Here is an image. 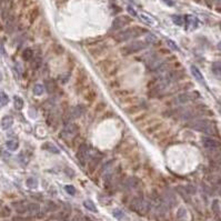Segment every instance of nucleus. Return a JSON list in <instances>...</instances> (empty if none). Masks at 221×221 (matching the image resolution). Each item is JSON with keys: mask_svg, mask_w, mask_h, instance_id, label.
Masks as SVG:
<instances>
[{"mask_svg": "<svg viewBox=\"0 0 221 221\" xmlns=\"http://www.w3.org/2000/svg\"><path fill=\"white\" fill-rule=\"evenodd\" d=\"M144 32H147L146 29L136 26V27L127 28L126 30H122V31H120V32H118L116 35V37H115V39H116V41H118V42H123V41H127V40H129V39H131V38H137V37L144 35Z\"/></svg>", "mask_w": 221, "mask_h": 221, "instance_id": "f257e3e1", "label": "nucleus"}, {"mask_svg": "<svg viewBox=\"0 0 221 221\" xmlns=\"http://www.w3.org/2000/svg\"><path fill=\"white\" fill-rule=\"evenodd\" d=\"M39 17V9L38 8H33L32 10L29 12V21L30 23H33L35 20Z\"/></svg>", "mask_w": 221, "mask_h": 221, "instance_id": "bb28decb", "label": "nucleus"}, {"mask_svg": "<svg viewBox=\"0 0 221 221\" xmlns=\"http://www.w3.org/2000/svg\"><path fill=\"white\" fill-rule=\"evenodd\" d=\"M14 124V118L11 116H5L1 121H0V126H1V129L3 130H8L9 128Z\"/></svg>", "mask_w": 221, "mask_h": 221, "instance_id": "f3484780", "label": "nucleus"}, {"mask_svg": "<svg viewBox=\"0 0 221 221\" xmlns=\"http://www.w3.org/2000/svg\"><path fill=\"white\" fill-rule=\"evenodd\" d=\"M144 41H146L147 44H155L157 41V37L155 35H151V33H148L147 37L144 38Z\"/></svg>", "mask_w": 221, "mask_h": 221, "instance_id": "72a5a7b5", "label": "nucleus"}, {"mask_svg": "<svg viewBox=\"0 0 221 221\" xmlns=\"http://www.w3.org/2000/svg\"><path fill=\"white\" fill-rule=\"evenodd\" d=\"M183 77H185V72H183V70H181V71H179V70H172V71L168 72V73L162 78L161 83H162L165 87H167L168 85H170V83L180 81Z\"/></svg>", "mask_w": 221, "mask_h": 221, "instance_id": "20e7f679", "label": "nucleus"}, {"mask_svg": "<svg viewBox=\"0 0 221 221\" xmlns=\"http://www.w3.org/2000/svg\"><path fill=\"white\" fill-rule=\"evenodd\" d=\"M14 221H27L25 218H21V217H16L14 218Z\"/></svg>", "mask_w": 221, "mask_h": 221, "instance_id": "a18cd8bd", "label": "nucleus"}, {"mask_svg": "<svg viewBox=\"0 0 221 221\" xmlns=\"http://www.w3.org/2000/svg\"><path fill=\"white\" fill-rule=\"evenodd\" d=\"M112 215L113 217L116 219H118V220H122V219L124 218V213L122 210H120V209H115V210L112 211Z\"/></svg>", "mask_w": 221, "mask_h": 221, "instance_id": "473e14b6", "label": "nucleus"}, {"mask_svg": "<svg viewBox=\"0 0 221 221\" xmlns=\"http://www.w3.org/2000/svg\"><path fill=\"white\" fill-rule=\"evenodd\" d=\"M211 70H212L215 76L221 77V62H213L212 66H211Z\"/></svg>", "mask_w": 221, "mask_h": 221, "instance_id": "4be33fe9", "label": "nucleus"}, {"mask_svg": "<svg viewBox=\"0 0 221 221\" xmlns=\"http://www.w3.org/2000/svg\"><path fill=\"white\" fill-rule=\"evenodd\" d=\"M177 191L179 192L180 196L182 197L186 201H189V194L187 192L186 188H183V187H177Z\"/></svg>", "mask_w": 221, "mask_h": 221, "instance_id": "2f4dec72", "label": "nucleus"}, {"mask_svg": "<svg viewBox=\"0 0 221 221\" xmlns=\"http://www.w3.org/2000/svg\"><path fill=\"white\" fill-rule=\"evenodd\" d=\"M32 91L35 96H41L44 92V87L42 86V85H35Z\"/></svg>", "mask_w": 221, "mask_h": 221, "instance_id": "c756f323", "label": "nucleus"}, {"mask_svg": "<svg viewBox=\"0 0 221 221\" xmlns=\"http://www.w3.org/2000/svg\"><path fill=\"white\" fill-rule=\"evenodd\" d=\"M26 185L28 186V188L36 189L38 187V180L35 179V178H28L27 181H26Z\"/></svg>", "mask_w": 221, "mask_h": 221, "instance_id": "cd10ccee", "label": "nucleus"}, {"mask_svg": "<svg viewBox=\"0 0 221 221\" xmlns=\"http://www.w3.org/2000/svg\"><path fill=\"white\" fill-rule=\"evenodd\" d=\"M216 1V5H217V9L221 8V0H215Z\"/></svg>", "mask_w": 221, "mask_h": 221, "instance_id": "49530a36", "label": "nucleus"}, {"mask_svg": "<svg viewBox=\"0 0 221 221\" xmlns=\"http://www.w3.org/2000/svg\"><path fill=\"white\" fill-rule=\"evenodd\" d=\"M87 109L83 105H77L76 107H73L71 110V116L73 118H80L86 113Z\"/></svg>", "mask_w": 221, "mask_h": 221, "instance_id": "4468645a", "label": "nucleus"}, {"mask_svg": "<svg viewBox=\"0 0 221 221\" xmlns=\"http://www.w3.org/2000/svg\"><path fill=\"white\" fill-rule=\"evenodd\" d=\"M201 142L203 147H206L207 149H217L220 146V142L217 141L216 139L210 138V137H202Z\"/></svg>", "mask_w": 221, "mask_h": 221, "instance_id": "9b49d317", "label": "nucleus"}, {"mask_svg": "<svg viewBox=\"0 0 221 221\" xmlns=\"http://www.w3.org/2000/svg\"><path fill=\"white\" fill-rule=\"evenodd\" d=\"M89 153H90V147L88 146L87 144H82L79 148H78L77 151V157L78 161L80 163H85L89 158Z\"/></svg>", "mask_w": 221, "mask_h": 221, "instance_id": "0eeeda50", "label": "nucleus"}, {"mask_svg": "<svg viewBox=\"0 0 221 221\" xmlns=\"http://www.w3.org/2000/svg\"><path fill=\"white\" fill-rule=\"evenodd\" d=\"M171 19L174 25L179 26V27L183 26V23H185V17L180 16V15H173V16H171Z\"/></svg>", "mask_w": 221, "mask_h": 221, "instance_id": "412c9836", "label": "nucleus"}, {"mask_svg": "<svg viewBox=\"0 0 221 221\" xmlns=\"http://www.w3.org/2000/svg\"><path fill=\"white\" fill-rule=\"evenodd\" d=\"M65 190L67 191V194H70V196H75L76 194V188L73 187V186H71V185H67V186H65Z\"/></svg>", "mask_w": 221, "mask_h": 221, "instance_id": "c9c22d12", "label": "nucleus"}, {"mask_svg": "<svg viewBox=\"0 0 221 221\" xmlns=\"http://www.w3.org/2000/svg\"><path fill=\"white\" fill-rule=\"evenodd\" d=\"M131 21H132V19H131L129 16L116 17L112 21L111 29H112V30H119V29H122L123 27H126V26H128L129 23H131Z\"/></svg>", "mask_w": 221, "mask_h": 221, "instance_id": "423d86ee", "label": "nucleus"}, {"mask_svg": "<svg viewBox=\"0 0 221 221\" xmlns=\"http://www.w3.org/2000/svg\"><path fill=\"white\" fill-rule=\"evenodd\" d=\"M217 48H218V49H219V50H220V51H221V41H220V42H219V44H217Z\"/></svg>", "mask_w": 221, "mask_h": 221, "instance_id": "09e8293b", "label": "nucleus"}, {"mask_svg": "<svg viewBox=\"0 0 221 221\" xmlns=\"http://www.w3.org/2000/svg\"><path fill=\"white\" fill-rule=\"evenodd\" d=\"M146 41H140V40H136L133 42H130V44H126L120 49V52L123 56H130L133 55V53H137L139 51H141L142 49H144L146 47Z\"/></svg>", "mask_w": 221, "mask_h": 221, "instance_id": "7ed1b4c3", "label": "nucleus"}, {"mask_svg": "<svg viewBox=\"0 0 221 221\" xmlns=\"http://www.w3.org/2000/svg\"><path fill=\"white\" fill-rule=\"evenodd\" d=\"M130 208L131 210L136 211V212L140 213V215H144L149 211V202L146 201V200L141 199V198H136V199L132 200L131 205H130Z\"/></svg>", "mask_w": 221, "mask_h": 221, "instance_id": "39448f33", "label": "nucleus"}, {"mask_svg": "<svg viewBox=\"0 0 221 221\" xmlns=\"http://www.w3.org/2000/svg\"><path fill=\"white\" fill-rule=\"evenodd\" d=\"M103 158V155H96L94 156V157L90 159V161H89V165H88V169H89V172H94L96 169H97V167L99 166V163L101 162V160H102Z\"/></svg>", "mask_w": 221, "mask_h": 221, "instance_id": "f8f14e48", "label": "nucleus"}, {"mask_svg": "<svg viewBox=\"0 0 221 221\" xmlns=\"http://www.w3.org/2000/svg\"><path fill=\"white\" fill-rule=\"evenodd\" d=\"M14 105H15V108H16L17 110H21V109L23 108V100H22L20 97H18V96H16V97H15V100H14Z\"/></svg>", "mask_w": 221, "mask_h": 221, "instance_id": "c85d7f7f", "label": "nucleus"}, {"mask_svg": "<svg viewBox=\"0 0 221 221\" xmlns=\"http://www.w3.org/2000/svg\"><path fill=\"white\" fill-rule=\"evenodd\" d=\"M9 102V97L3 91H0V108L7 106Z\"/></svg>", "mask_w": 221, "mask_h": 221, "instance_id": "a878e982", "label": "nucleus"}, {"mask_svg": "<svg viewBox=\"0 0 221 221\" xmlns=\"http://www.w3.org/2000/svg\"><path fill=\"white\" fill-rule=\"evenodd\" d=\"M0 52H1V53H5V50H3L2 44H0Z\"/></svg>", "mask_w": 221, "mask_h": 221, "instance_id": "de8ad7c7", "label": "nucleus"}, {"mask_svg": "<svg viewBox=\"0 0 221 221\" xmlns=\"http://www.w3.org/2000/svg\"><path fill=\"white\" fill-rule=\"evenodd\" d=\"M53 51H55L56 55L61 56L65 53V48L61 44H53Z\"/></svg>", "mask_w": 221, "mask_h": 221, "instance_id": "f704fd0d", "label": "nucleus"}, {"mask_svg": "<svg viewBox=\"0 0 221 221\" xmlns=\"http://www.w3.org/2000/svg\"><path fill=\"white\" fill-rule=\"evenodd\" d=\"M41 64H42V60H41L40 57H36V58H33L32 60H31V64H30L31 69H33V70L39 69V68L41 67Z\"/></svg>", "mask_w": 221, "mask_h": 221, "instance_id": "5701e85b", "label": "nucleus"}, {"mask_svg": "<svg viewBox=\"0 0 221 221\" xmlns=\"http://www.w3.org/2000/svg\"><path fill=\"white\" fill-rule=\"evenodd\" d=\"M33 58V51L31 48H26L22 52V59L25 61H30Z\"/></svg>", "mask_w": 221, "mask_h": 221, "instance_id": "aec40b11", "label": "nucleus"}, {"mask_svg": "<svg viewBox=\"0 0 221 221\" xmlns=\"http://www.w3.org/2000/svg\"><path fill=\"white\" fill-rule=\"evenodd\" d=\"M127 10H128V12H129V14L131 15V16H133V17L137 16V12H136L135 9H132V7H130V6H129V7L127 8Z\"/></svg>", "mask_w": 221, "mask_h": 221, "instance_id": "37998d69", "label": "nucleus"}, {"mask_svg": "<svg viewBox=\"0 0 221 221\" xmlns=\"http://www.w3.org/2000/svg\"><path fill=\"white\" fill-rule=\"evenodd\" d=\"M39 210H40V206L36 202H31V203L27 205V212L30 213V215H37Z\"/></svg>", "mask_w": 221, "mask_h": 221, "instance_id": "6ab92c4d", "label": "nucleus"}, {"mask_svg": "<svg viewBox=\"0 0 221 221\" xmlns=\"http://www.w3.org/2000/svg\"><path fill=\"white\" fill-rule=\"evenodd\" d=\"M11 213V210L10 208L8 207H3L2 209H1V211H0V216L1 217H9Z\"/></svg>", "mask_w": 221, "mask_h": 221, "instance_id": "e433bc0d", "label": "nucleus"}, {"mask_svg": "<svg viewBox=\"0 0 221 221\" xmlns=\"http://www.w3.org/2000/svg\"><path fill=\"white\" fill-rule=\"evenodd\" d=\"M190 71H191V73H192V76L194 77V79H196L198 82H200L201 85H205V78H203V76H202L199 68H197L196 66H191Z\"/></svg>", "mask_w": 221, "mask_h": 221, "instance_id": "2eb2a0df", "label": "nucleus"}, {"mask_svg": "<svg viewBox=\"0 0 221 221\" xmlns=\"http://www.w3.org/2000/svg\"><path fill=\"white\" fill-rule=\"evenodd\" d=\"M69 77H70L69 73H66V75H60L59 76V80H60L62 83H66L67 81H68V79H69Z\"/></svg>", "mask_w": 221, "mask_h": 221, "instance_id": "a19ab883", "label": "nucleus"}, {"mask_svg": "<svg viewBox=\"0 0 221 221\" xmlns=\"http://www.w3.org/2000/svg\"><path fill=\"white\" fill-rule=\"evenodd\" d=\"M41 148L44 150H46V151L51 152V153H56V155L60 153V150H59L58 148H57V147H56L53 144H51V142H46V144H42Z\"/></svg>", "mask_w": 221, "mask_h": 221, "instance_id": "a211bd4d", "label": "nucleus"}, {"mask_svg": "<svg viewBox=\"0 0 221 221\" xmlns=\"http://www.w3.org/2000/svg\"><path fill=\"white\" fill-rule=\"evenodd\" d=\"M197 97H199L198 92H185V94H180L177 98H176V102L177 103H187L189 101L196 100Z\"/></svg>", "mask_w": 221, "mask_h": 221, "instance_id": "6e6552de", "label": "nucleus"}, {"mask_svg": "<svg viewBox=\"0 0 221 221\" xmlns=\"http://www.w3.org/2000/svg\"><path fill=\"white\" fill-rule=\"evenodd\" d=\"M83 206H85L86 209H88V210L91 211V212H98L97 207L94 206V203L91 200H85V201H83Z\"/></svg>", "mask_w": 221, "mask_h": 221, "instance_id": "b1692460", "label": "nucleus"}, {"mask_svg": "<svg viewBox=\"0 0 221 221\" xmlns=\"http://www.w3.org/2000/svg\"><path fill=\"white\" fill-rule=\"evenodd\" d=\"M162 1L166 3L167 6H169V7H173L174 3H176L174 2V0H162Z\"/></svg>", "mask_w": 221, "mask_h": 221, "instance_id": "79ce46f5", "label": "nucleus"}, {"mask_svg": "<svg viewBox=\"0 0 221 221\" xmlns=\"http://www.w3.org/2000/svg\"><path fill=\"white\" fill-rule=\"evenodd\" d=\"M47 209H48V210H50V211H55V210H57V209H58V206L56 205L55 202L49 201V202H48Z\"/></svg>", "mask_w": 221, "mask_h": 221, "instance_id": "4c0bfd02", "label": "nucleus"}, {"mask_svg": "<svg viewBox=\"0 0 221 221\" xmlns=\"http://www.w3.org/2000/svg\"><path fill=\"white\" fill-rule=\"evenodd\" d=\"M44 89L48 94H53L57 90V83H56V80L53 79H48V80L44 81Z\"/></svg>", "mask_w": 221, "mask_h": 221, "instance_id": "dca6fc26", "label": "nucleus"}, {"mask_svg": "<svg viewBox=\"0 0 221 221\" xmlns=\"http://www.w3.org/2000/svg\"><path fill=\"white\" fill-rule=\"evenodd\" d=\"M185 215H186V210L183 208H180L179 211H178V217H179V218H182Z\"/></svg>", "mask_w": 221, "mask_h": 221, "instance_id": "c03bdc74", "label": "nucleus"}, {"mask_svg": "<svg viewBox=\"0 0 221 221\" xmlns=\"http://www.w3.org/2000/svg\"><path fill=\"white\" fill-rule=\"evenodd\" d=\"M167 44H169V47L171 48V49H173V50H176V51H180V49L177 47V44H174L172 40H170V39H167Z\"/></svg>", "mask_w": 221, "mask_h": 221, "instance_id": "58836bf2", "label": "nucleus"}, {"mask_svg": "<svg viewBox=\"0 0 221 221\" xmlns=\"http://www.w3.org/2000/svg\"><path fill=\"white\" fill-rule=\"evenodd\" d=\"M16 211L19 215H23L27 212V205H25L23 202H19L18 206H16Z\"/></svg>", "mask_w": 221, "mask_h": 221, "instance_id": "7c9ffc66", "label": "nucleus"}, {"mask_svg": "<svg viewBox=\"0 0 221 221\" xmlns=\"http://www.w3.org/2000/svg\"><path fill=\"white\" fill-rule=\"evenodd\" d=\"M220 29H221V22H220Z\"/></svg>", "mask_w": 221, "mask_h": 221, "instance_id": "8fccbe9b", "label": "nucleus"}, {"mask_svg": "<svg viewBox=\"0 0 221 221\" xmlns=\"http://www.w3.org/2000/svg\"><path fill=\"white\" fill-rule=\"evenodd\" d=\"M186 190H187V192H188L189 194H196V188H194V186H191V185L187 186V187H186Z\"/></svg>", "mask_w": 221, "mask_h": 221, "instance_id": "ea45409f", "label": "nucleus"}, {"mask_svg": "<svg viewBox=\"0 0 221 221\" xmlns=\"http://www.w3.org/2000/svg\"><path fill=\"white\" fill-rule=\"evenodd\" d=\"M78 131H79V127H78L76 123H67L66 126H65L64 130L61 131V135L64 136L65 138H67V137H72V136H75L78 133Z\"/></svg>", "mask_w": 221, "mask_h": 221, "instance_id": "1a4fd4ad", "label": "nucleus"}, {"mask_svg": "<svg viewBox=\"0 0 221 221\" xmlns=\"http://www.w3.org/2000/svg\"><path fill=\"white\" fill-rule=\"evenodd\" d=\"M6 146L8 148L9 150L11 151H16L18 149V147H19V144H18V141L17 140H8L6 142Z\"/></svg>", "mask_w": 221, "mask_h": 221, "instance_id": "393cba45", "label": "nucleus"}, {"mask_svg": "<svg viewBox=\"0 0 221 221\" xmlns=\"http://www.w3.org/2000/svg\"><path fill=\"white\" fill-rule=\"evenodd\" d=\"M139 17H140V19L142 20L144 23H147V25L152 26V27L158 26V20L156 19V18H153L152 16H150L149 14H147V12H141V14L139 15Z\"/></svg>", "mask_w": 221, "mask_h": 221, "instance_id": "ddd939ff", "label": "nucleus"}, {"mask_svg": "<svg viewBox=\"0 0 221 221\" xmlns=\"http://www.w3.org/2000/svg\"><path fill=\"white\" fill-rule=\"evenodd\" d=\"M185 22H186V29L187 30H194L199 26V20L198 18L192 15H187L185 16Z\"/></svg>", "mask_w": 221, "mask_h": 221, "instance_id": "9d476101", "label": "nucleus"}, {"mask_svg": "<svg viewBox=\"0 0 221 221\" xmlns=\"http://www.w3.org/2000/svg\"><path fill=\"white\" fill-rule=\"evenodd\" d=\"M190 127L192 128V129L197 130V131L206 133V135H215V133H216V128H215V126H213L209 120H206V119L194 120V122L190 123Z\"/></svg>", "mask_w": 221, "mask_h": 221, "instance_id": "f03ea898", "label": "nucleus"}]
</instances>
